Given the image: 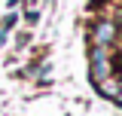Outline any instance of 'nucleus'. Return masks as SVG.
<instances>
[{
	"instance_id": "obj_1",
	"label": "nucleus",
	"mask_w": 122,
	"mask_h": 116,
	"mask_svg": "<svg viewBox=\"0 0 122 116\" xmlns=\"http://www.w3.org/2000/svg\"><path fill=\"white\" fill-rule=\"evenodd\" d=\"M110 52H107V46H95L92 49V79H95V86H101L110 79Z\"/></svg>"
},
{
	"instance_id": "obj_2",
	"label": "nucleus",
	"mask_w": 122,
	"mask_h": 116,
	"mask_svg": "<svg viewBox=\"0 0 122 116\" xmlns=\"http://www.w3.org/2000/svg\"><path fill=\"white\" fill-rule=\"evenodd\" d=\"M92 37H95V46H110L116 40V25L113 21H98L92 28Z\"/></svg>"
},
{
	"instance_id": "obj_3",
	"label": "nucleus",
	"mask_w": 122,
	"mask_h": 116,
	"mask_svg": "<svg viewBox=\"0 0 122 116\" xmlns=\"http://www.w3.org/2000/svg\"><path fill=\"white\" fill-rule=\"evenodd\" d=\"M15 25V15H6V18H3V25H0V31H9Z\"/></svg>"
},
{
	"instance_id": "obj_4",
	"label": "nucleus",
	"mask_w": 122,
	"mask_h": 116,
	"mask_svg": "<svg viewBox=\"0 0 122 116\" xmlns=\"http://www.w3.org/2000/svg\"><path fill=\"white\" fill-rule=\"evenodd\" d=\"M3 43H6V31H0V46H3Z\"/></svg>"
},
{
	"instance_id": "obj_5",
	"label": "nucleus",
	"mask_w": 122,
	"mask_h": 116,
	"mask_svg": "<svg viewBox=\"0 0 122 116\" xmlns=\"http://www.w3.org/2000/svg\"><path fill=\"white\" fill-rule=\"evenodd\" d=\"M15 3H21V0H9V6H15Z\"/></svg>"
},
{
	"instance_id": "obj_6",
	"label": "nucleus",
	"mask_w": 122,
	"mask_h": 116,
	"mask_svg": "<svg viewBox=\"0 0 122 116\" xmlns=\"http://www.w3.org/2000/svg\"><path fill=\"white\" fill-rule=\"evenodd\" d=\"M119 25H122V9H119Z\"/></svg>"
}]
</instances>
